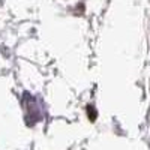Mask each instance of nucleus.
Instances as JSON below:
<instances>
[{
  "instance_id": "obj_1",
  "label": "nucleus",
  "mask_w": 150,
  "mask_h": 150,
  "mask_svg": "<svg viewBox=\"0 0 150 150\" xmlns=\"http://www.w3.org/2000/svg\"><path fill=\"white\" fill-rule=\"evenodd\" d=\"M87 114H89L90 122H95L98 117V111H96V108H93V105H87Z\"/></svg>"
}]
</instances>
